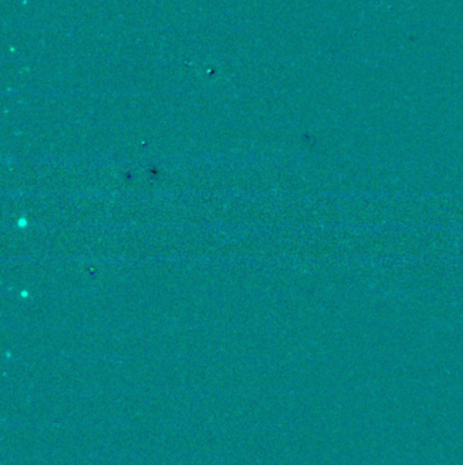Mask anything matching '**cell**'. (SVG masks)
<instances>
[]
</instances>
